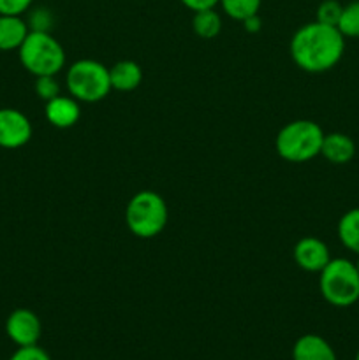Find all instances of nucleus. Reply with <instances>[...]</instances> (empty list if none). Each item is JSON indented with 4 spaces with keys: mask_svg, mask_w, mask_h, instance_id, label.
Masks as SVG:
<instances>
[{
    "mask_svg": "<svg viewBox=\"0 0 359 360\" xmlns=\"http://www.w3.org/2000/svg\"><path fill=\"white\" fill-rule=\"evenodd\" d=\"M169 210L164 197L153 190L134 193L125 207L127 229L137 239H153L165 229Z\"/></svg>",
    "mask_w": 359,
    "mask_h": 360,
    "instance_id": "obj_3",
    "label": "nucleus"
},
{
    "mask_svg": "<svg viewBox=\"0 0 359 360\" xmlns=\"http://www.w3.org/2000/svg\"><path fill=\"white\" fill-rule=\"evenodd\" d=\"M292 360H338V357L322 336L303 334L292 347Z\"/></svg>",
    "mask_w": 359,
    "mask_h": 360,
    "instance_id": "obj_11",
    "label": "nucleus"
},
{
    "mask_svg": "<svg viewBox=\"0 0 359 360\" xmlns=\"http://www.w3.org/2000/svg\"><path fill=\"white\" fill-rule=\"evenodd\" d=\"M354 360H359V350H358V354H355V359Z\"/></svg>",
    "mask_w": 359,
    "mask_h": 360,
    "instance_id": "obj_27",
    "label": "nucleus"
},
{
    "mask_svg": "<svg viewBox=\"0 0 359 360\" xmlns=\"http://www.w3.org/2000/svg\"><path fill=\"white\" fill-rule=\"evenodd\" d=\"M6 333L16 347H32V345H37L42 334L41 319L32 309L18 308L7 316Z\"/></svg>",
    "mask_w": 359,
    "mask_h": 360,
    "instance_id": "obj_8",
    "label": "nucleus"
},
{
    "mask_svg": "<svg viewBox=\"0 0 359 360\" xmlns=\"http://www.w3.org/2000/svg\"><path fill=\"white\" fill-rule=\"evenodd\" d=\"M32 123L25 112L14 108L0 109V148L18 150L32 139Z\"/></svg>",
    "mask_w": 359,
    "mask_h": 360,
    "instance_id": "obj_7",
    "label": "nucleus"
},
{
    "mask_svg": "<svg viewBox=\"0 0 359 360\" xmlns=\"http://www.w3.org/2000/svg\"><path fill=\"white\" fill-rule=\"evenodd\" d=\"M289 51L299 69L310 74H322L336 67L341 60L345 37L336 27L310 21L294 32Z\"/></svg>",
    "mask_w": 359,
    "mask_h": 360,
    "instance_id": "obj_1",
    "label": "nucleus"
},
{
    "mask_svg": "<svg viewBox=\"0 0 359 360\" xmlns=\"http://www.w3.org/2000/svg\"><path fill=\"white\" fill-rule=\"evenodd\" d=\"M9 360H51V357L44 348H41L39 345H32V347H18V350L11 355Z\"/></svg>",
    "mask_w": 359,
    "mask_h": 360,
    "instance_id": "obj_22",
    "label": "nucleus"
},
{
    "mask_svg": "<svg viewBox=\"0 0 359 360\" xmlns=\"http://www.w3.org/2000/svg\"><path fill=\"white\" fill-rule=\"evenodd\" d=\"M292 257L299 269L306 271V273H320L333 259L326 243L313 236L299 239L292 250Z\"/></svg>",
    "mask_w": 359,
    "mask_h": 360,
    "instance_id": "obj_9",
    "label": "nucleus"
},
{
    "mask_svg": "<svg viewBox=\"0 0 359 360\" xmlns=\"http://www.w3.org/2000/svg\"><path fill=\"white\" fill-rule=\"evenodd\" d=\"M180 2H182L187 9L192 11V13H199V11L206 9H217L220 0H180Z\"/></svg>",
    "mask_w": 359,
    "mask_h": 360,
    "instance_id": "obj_24",
    "label": "nucleus"
},
{
    "mask_svg": "<svg viewBox=\"0 0 359 360\" xmlns=\"http://www.w3.org/2000/svg\"><path fill=\"white\" fill-rule=\"evenodd\" d=\"M111 88L116 91H134L143 83V69L134 60H120L109 67Z\"/></svg>",
    "mask_w": 359,
    "mask_h": 360,
    "instance_id": "obj_14",
    "label": "nucleus"
},
{
    "mask_svg": "<svg viewBox=\"0 0 359 360\" xmlns=\"http://www.w3.org/2000/svg\"><path fill=\"white\" fill-rule=\"evenodd\" d=\"M341 11H344V6L338 0H324V2L319 4L315 11V21L331 25V27H338Z\"/></svg>",
    "mask_w": 359,
    "mask_h": 360,
    "instance_id": "obj_19",
    "label": "nucleus"
},
{
    "mask_svg": "<svg viewBox=\"0 0 359 360\" xmlns=\"http://www.w3.org/2000/svg\"><path fill=\"white\" fill-rule=\"evenodd\" d=\"M28 28L30 30H37V32H49L53 25V16L46 7H37L30 13L28 16Z\"/></svg>",
    "mask_w": 359,
    "mask_h": 360,
    "instance_id": "obj_21",
    "label": "nucleus"
},
{
    "mask_svg": "<svg viewBox=\"0 0 359 360\" xmlns=\"http://www.w3.org/2000/svg\"><path fill=\"white\" fill-rule=\"evenodd\" d=\"M192 30L194 34L204 41L218 37L222 32V16L217 9H206L194 13L192 18Z\"/></svg>",
    "mask_w": 359,
    "mask_h": 360,
    "instance_id": "obj_16",
    "label": "nucleus"
},
{
    "mask_svg": "<svg viewBox=\"0 0 359 360\" xmlns=\"http://www.w3.org/2000/svg\"><path fill=\"white\" fill-rule=\"evenodd\" d=\"M18 56L23 69L34 77L56 76L65 67V49L49 32H28Z\"/></svg>",
    "mask_w": 359,
    "mask_h": 360,
    "instance_id": "obj_4",
    "label": "nucleus"
},
{
    "mask_svg": "<svg viewBox=\"0 0 359 360\" xmlns=\"http://www.w3.org/2000/svg\"><path fill=\"white\" fill-rule=\"evenodd\" d=\"M34 91L41 101H44V104L51 98L58 97L62 94L60 90V84L56 81V76H39L35 77V83H34Z\"/></svg>",
    "mask_w": 359,
    "mask_h": 360,
    "instance_id": "obj_20",
    "label": "nucleus"
},
{
    "mask_svg": "<svg viewBox=\"0 0 359 360\" xmlns=\"http://www.w3.org/2000/svg\"><path fill=\"white\" fill-rule=\"evenodd\" d=\"M67 90L76 101L84 104H95L113 91L109 79V67L99 60L81 58L67 67Z\"/></svg>",
    "mask_w": 359,
    "mask_h": 360,
    "instance_id": "obj_5",
    "label": "nucleus"
},
{
    "mask_svg": "<svg viewBox=\"0 0 359 360\" xmlns=\"http://www.w3.org/2000/svg\"><path fill=\"white\" fill-rule=\"evenodd\" d=\"M320 155L333 165H345L354 158L355 155V143L352 137L341 132L324 134L322 148Z\"/></svg>",
    "mask_w": 359,
    "mask_h": 360,
    "instance_id": "obj_12",
    "label": "nucleus"
},
{
    "mask_svg": "<svg viewBox=\"0 0 359 360\" xmlns=\"http://www.w3.org/2000/svg\"><path fill=\"white\" fill-rule=\"evenodd\" d=\"M243 28H245L248 34H259L260 28H263V20H260L259 14H253V16L246 18L245 21H241Z\"/></svg>",
    "mask_w": 359,
    "mask_h": 360,
    "instance_id": "obj_25",
    "label": "nucleus"
},
{
    "mask_svg": "<svg viewBox=\"0 0 359 360\" xmlns=\"http://www.w3.org/2000/svg\"><path fill=\"white\" fill-rule=\"evenodd\" d=\"M319 290L334 308H351L359 301V273L348 259H331L319 273Z\"/></svg>",
    "mask_w": 359,
    "mask_h": 360,
    "instance_id": "obj_6",
    "label": "nucleus"
},
{
    "mask_svg": "<svg viewBox=\"0 0 359 360\" xmlns=\"http://www.w3.org/2000/svg\"><path fill=\"white\" fill-rule=\"evenodd\" d=\"M34 0H0V14H13V16H23L30 11Z\"/></svg>",
    "mask_w": 359,
    "mask_h": 360,
    "instance_id": "obj_23",
    "label": "nucleus"
},
{
    "mask_svg": "<svg viewBox=\"0 0 359 360\" xmlns=\"http://www.w3.org/2000/svg\"><path fill=\"white\" fill-rule=\"evenodd\" d=\"M355 269H358V273H359V255H358V260H355Z\"/></svg>",
    "mask_w": 359,
    "mask_h": 360,
    "instance_id": "obj_26",
    "label": "nucleus"
},
{
    "mask_svg": "<svg viewBox=\"0 0 359 360\" xmlns=\"http://www.w3.org/2000/svg\"><path fill=\"white\" fill-rule=\"evenodd\" d=\"M324 130L313 120H294L278 130L275 137L277 155L291 164L310 162L320 155Z\"/></svg>",
    "mask_w": 359,
    "mask_h": 360,
    "instance_id": "obj_2",
    "label": "nucleus"
},
{
    "mask_svg": "<svg viewBox=\"0 0 359 360\" xmlns=\"http://www.w3.org/2000/svg\"><path fill=\"white\" fill-rule=\"evenodd\" d=\"M338 239L348 252L359 255V207H352L338 221Z\"/></svg>",
    "mask_w": 359,
    "mask_h": 360,
    "instance_id": "obj_15",
    "label": "nucleus"
},
{
    "mask_svg": "<svg viewBox=\"0 0 359 360\" xmlns=\"http://www.w3.org/2000/svg\"><path fill=\"white\" fill-rule=\"evenodd\" d=\"M336 28L345 39H359V0H354V2L344 6Z\"/></svg>",
    "mask_w": 359,
    "mask_h": 360,
    "instance_id": "obj_18",
    "label": "nucleus"
},
{
    "mask_svg": "<svg viewBox=\"0 0 359 360\" xmlns=\"http://www.w3.org/2000/svg\"><path fill=\"white\" fill-rule=\"evenodd\" d=\"M28 32V23L21 16L0 14V51H18Z\"/></svg>",
    "mask_w": 359,
    "mask_h": 360,
    "instance_id": "obj_13",
    "label": "nucleus"
},
{
    "mask_svg": "<svg viewBox=\"0 0 359 360\" xmlns=\"http://www.w3.org/2000/svg\"><path fill=\"white\" fill-rule=\"evenodd\" d=\"M263 0H220L218 6L222 7L225 16L236 21H245L246 18L259 14Z\"/></svg>",
    "mask_w": 359,
    "mask_h": 360,
    "instance_id": "obj_17",
    "label": "nucleus"
},
{
    "mask_svg": "<svg viewBox=\"0 0 359 360\" xmlns=\"http://www.w3.org/2000/svg\"><path fill=\"white\" fill-rule=\"evenodd\" d=\"M44 116L49 125L55 129H70L81 118L80 101H76L73 95L60 94L58 97L46 102Z\"/></svg>",
    "mask_w": 359,
    "mask_h": 360,
    "instance_id": "obj_10",
    "label": "nucleus"
}]
</instances>
